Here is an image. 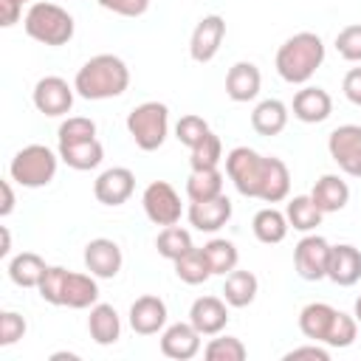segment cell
Wrapping results in <instances>:
<instances>
[{"mask_svg": "<svg viewBox=\"0 0 361 361\" xmlns=\"http://www.w3.org/2000/svg\"><path fill=\"white\" fill-rule=\"evenodd\" d=\"M73 87L87 102L116 99L130 87V68L116 54H96L76 71Z\"/></svg>", "mask_w": 361, "mask_h": 361, "instance_id": "cell-1", "label": "cell"}, {"mask_svg": "<svg viewBox=\"0 0 361 361\" xmlns=\"http://www.w3.org/2000/svg\"><path fill=\"white\" fill-rule=\"evenodd\" d=\"M39 296L48 305L56 307H71V310H85L99 302V285L93 274H76L62 265H48L42 282H39Z\"/></svg>", "mask_w": 361, "mask_h": 361, "instance_id": "cell-2", "label": "cell"}, {"mask_svg": "<svg viewBox=\"0 0 361 361\" xmlns=\"http://www.w3.org/2000/svg\"><path fill=\"white\" fill-rule=\"evenodd\" d=\"M322 62H324V42L313 31H299L288 37L279 45L276 59H274L276 73L288 85H307L313 73L322 68Z\"/></svg>", "mask_w": 361, "mask_h": 361, "instance_id": "cell-3", "label": "cell"}, {"mask_svg": "<svg viewBox=\"0 0 361 361\" xmlns=\"http://www.w3.org/2000/svg\"><path fill=\"white\" fill-rule=\"evenodd\" d=\"M23 28L31 39H37L42 45H51V48H59V45L71 42L76 23L62 6L37 0V3L28 6L25 17H23Z\"/></svg>", "mask_w": 361, "mask_h": 361, "instance_id": "cell-4", "label": "cell"}, {"mask_svg": "<svg viewBox=\"0 0 361 361\" xmlns=\"http://www.w3.org/2000/svg\"><path fill=\"white\" fill-rule=\"evenodd\" d=\"M59 152H54L45 144H28L23 147L11 164H8V175L14 183L25 186V189H42L54 180L56 166H59Z\"/></svg>", "mask_w": 361, "mask_h": 361, "instance_id": "cell-5", "label": "cell"}, {"mask_svg": "<svg viewBox=\"0 0 361 361\" xmlns=\"http://www.w3.org/2000/svg\"><path fill=\"white\" fill-rule=\"evenodd\" d=\"M127 133L138 149L155 152L169 135V107L164 102H141L127 113Z\"/></svg>", "mask_w": 361, "mask_h": 361, "instance_id": "cell-6", "label": "cell"}, {"mask_svg": "<svg viewBox=\"0 0 361 361\" xmlns=\"http://www.w3.org/2000/svg\"><path fill=\"white\" fill-rule=\"evenodd\" d=\"M226 175L243 197H257L259 200L262 183H265V175H268V155H259L251 147H234L226 155Z\"/></svg>", "mask_w": 361, "mask_h": 361, "instance_id": "cell-7", "label": "cell"}, {"mask_svg": "<svg viewBox=\"0 0 361 361\" xmlns=\"http://www.w3.org/2000/svg\"><path fill=\"white\" fill-rule=\"evenodd\" d=\"M141 206H144V214L149 217V223H155V226H175L183 214L180 195L166 180L147 183V189L141 195Z\"/></svg>", "mask_w": 361, "mask_h": 361, "instance_id": "cell-8", "label": "cell"}, {"mask_svg": "<svg viewBox=\"0 0 361 361\" xmlns=\"http://www.w3.org/2000/svg\"><path fill=\"white\" fill-rule=\"evenodd\" d=\"M327 152L350 178H361V127L341 124L327 135Z\"/></svg>", "mask_w": 361, "mask_h": 361, "instance_id": "cell-9", "label": "cell"}, {"mask_svg": "<svg viewBox=\"0 0 361 361\" xmlns=\"http://www.w3.org/2000/svg\"><path fill=\"white\" fill-rule=\"evenodd\" d=\"M327 262H330V243L319 234H305L296 248H293V268L302 279L319 282L327 276Z\"/></svg>", "mask_w": 361, "mask_h": 361, "instance_id": "cell-10", "label": "cell"}, {"mask_svg": "<svg viewBox=\"0 0 361 361\" xmlns=\"http://www.w3.org/2000/svg\"><path fill=\"white\" fill-rule=\"evenodd\" d=\"M73 93L76 87L68 85L62 76H42L37 85H34V93H31V102L34 107L42 113V116H68L71 107H73Z\"/></svg>", "mask_w": 361, "mask_h": 361, "instance_id": "cell-11", "label": "cell"}, {"mask_svg": "<svg viewBox=\"0 0 361 361\" xmlns=\"http://www.w3.org/2000/svg\"><path fill=\"white\" fill-rule=\"evenodd\" d=\"M223 37H226V20L220 14H206L197 20L192 37H189V56L195 62H212L223 45Z\"/></svg>", "mask_w": 361, "mask_h": 361, "instance_id": "cell-12", "label": "cell"}, {"mask_svg": "<svg viewBox=\"0 0 361 361\" xmlns=\"http://www.w3.org/2000/svg\"><path fill=\"white\" fill-rule=\"evenodd\" d=\"M133 189H135V175L127 166H110L93 183V195L104 206H121V203H127L130 195H133Z\"/></svg>", "mask_w": 361, "mask_h": 361, "instance_id": "cell-13", "label": "cell"}, {"mask_svg": "<svg viewBox=\"0 0 361 361\" xmlns=\"http://www.w3.org/2000/svg\"><path fill=\"white\" fill-rule=\"evenodd\" d=\"M121 248L116 240H107V237H96L85 245V268L96 276V279H113L118 276L121 271Z\"/></svg>", "mask_w": 361, "mask_h": 361, "instance_id": "cell-14", "label": "cell"}, {"mask_svg": "<svg viewBox=\"0 0 361 361\" xmlns=\"http://www.w3.org/2000/svg\"><path fill=\"white\" fill-rule=\"evenodd\" d=\"M200 338L192 322H175L161 333V353L172 361H189L200 353Z\"/></svg>", "mask_w": 361, "mask_h": 361, "instance_id": "cell-15", "label": "cell"}, {"mask_svg": "<svg viewBox=\"0 0 361 361\" xmlns=\"http://www.w3.org/2000/svg\"><path fill=\"white\" fill-rule=\"evenodd\" d=\"M189 322L200 336H217L228 324V302L220 296H197L189 307Z\"/></svg>", "mask_w": 361, "mask_h": 361, "instance_id": "cell-16", "label": "cell"}, {"mask_svg": "<svg viewBox=\"0 0 361 361\" xmlns=\"http://www.w3.org/2000/svg\"><path fill=\"white\" fill-rule=\"evenodd\" d=\"M333 113V99L319 85H302V90L293 93V116L305 124H322Z\"/></svg>", "mask_w": 361, "mask_h": 361, "instance_id": "cell-17", "label": "cell"}, {"mask_svg": "<svg viewBox=\"0 0 361 361\" xmlns=\"http://www.w3.org/2000/svg\"><path fill=\"white\" fill-rule=\"evenodd\" d=\"M130 327L138 336H155L166 327V302L161 296H138L130 305Z\"/></svg>", "mask_w": 361, "mask_h": 361, "instance_id": "cell-18", "label": "cell"}, {"mask_svg": "<svg viewBox=\"0 0 361 361\" xmlns=\"http://www.w3.org/2000/svg\"><path fill=\"white\" fill-rule=\"evenodd\" d=\"M186 217H189V223L197 231L214 234V231H220L231 220V200L226 195H217L212 200H192Z\"/></svg>", "mask_w": 361, "mask_h": 361, "instance_id": "cell-19", "label": "cell"}, {"mask_svg": "<svg viewBox=\"0 0 361 361\" xmlns=\"http://www.w3.org/2000/svg\"><path fill=\"white\" fill-rule=\"evenodd\" d=\"M327 279L350 288L361 279V251L350 243H338L330 245V262H327Z\"/></svg>", "mask_w": 361, "mask_h": 361, "instance_id": "cell-20", "label": "cell"}, {"mask_svg": "<svg viewBox=\"0 0 361 361\" xmlns=\"http://www.w3.org/2000/svg\"><path fill=\"white\" fill-rule=\"evenodd\" d=\"M262 87V73L254 62H234L226 73V96L231 102H251L259 96Z\"/></svg>", "mask_w": 361, "mask_h": 361, "instance_id": "cell-21", "label": "cell"}, {"mask_svg": "<svg viewBox=\"0 0 361 361\" xmlns=\"http://www.w3.org/2000/svg\"><path fill=\"white\" fill-rule=\"evenodd\" d=\"M87 333L99 347L116 344L121 336V319H118L116 307L107 302H96L90 307V316H87Z\"/></svg>", "mask_w": 361, "mask_h": 361, "instance_id": "cell-22", "label": "cell"}, {"mask_svg": "<svg viewBox=\"0 0 361 361\" xmlns=\"http://www.w3.org/2000/svg\"><path fill=\"white\" fill-rule=\"evenodd\" d=\"M336 313L338 310L333 305H327V302H310V305H305L299 310V330H302V336L310 338V341L324 344L327 341V333L333 327Z\"/></svg>", "mask_w": 361, "mask_h": 361, "instance_id": "cell-23", "label": "cell"}, {"mask_svg": "<svg viewBox=\"0 0 361 361\" xmlns=\"http://www.w3.org/2000/svg\"><path fill=\"white\" fill-rule=\"evenodd\" d=\"M59 158L71 169L87 172V169H96L102 164L104 147H102V141L96 135L93 138H82V141H68V144H59Z\"/></svg>", "mask_w": 361, "mask_h": 361, "instance_id": "cell-24", "label": "cell"}, {"mask_svg": "<svg viewBox=\"0 0 361 361\" xmlns=\"http://www.w3.org/2000/svg\"><path fill=\"white\" fill-rule=\"evenodd\" d=\"M310 197H313V203H316L324 214H333V212H341V209L350 203V186H347V180H341L338 175H322V178L313 183Z\"/></svg>", "mask_w": 361, "mask_h": 361, "instance_id": "cell-25", "label": "cell"}, {"mask_svg": "<svg viewBox=\"0 0 361 361\" xmlns=\"http://www.w3.org/2000/svg\"><path fill=\"white\" fill-rule=\"evenodd\" d=\"M288 116L290 113H288V104L285 102H279V99H262L254 107V113H251V127H254L257 135L271 138V135H279L288 127Z\"/></svg>", "mask_w": 361, "mask_h": 361, "instance_id": "cell-26", "label": "cell"}, {"mask_svg": "<svg viewBox=\"0 0 361 361\" xmlns=\"http://www.w3.org/2000/svg\"><path fill=\"white\" fill-rule=\"evenodd\" d=\"M6 271H8V279L14 285H20V288H39L48 265H45V259L39 254L23 251V254H17V257L8 259V268Z\"/></svg>", "mask_w": 361, "mask_h": 361, "instance_id": "cell-27", "label": "cell"}, {"mask_svg": "<svg viewBox=\"0 0 361 361\" xmlns=\"http://www.w3.org/2000/svg\"><path fill=\"white\" fill-rule=\"evenodd\" d=\"M251 228H254V237H257L259 243L276 245V243H282V240L288 237L290 223H288L285 212H279V209H274V206H265V209H259V212L254 214Z\"/></svg>", "mask_w": 361, "mask_h": 361, "instance_id": "cell-28", "label": "cell"}, {"mask_svg": "<svg viewBox=\"0 0 361 361\" xmlns=\"http://www.w3.org/2000/svg\"><path fill=\"white\" fill-rule=\"evenodd\" d=\"M257 290H259V282L251 271H231L226 274V282H223V299L228 302V307H248L254 299H257Z\"/></svg>", "mask_w": 361, "mask_h": 361, "instance_id": "cell-29", "label": "cell"}, {"mask_svg": "<svg viewBox=\"0 0 361 361\" xmlns=\"http://www.w3.org/2000/svg\"><path fill=\"white\" fill-rule=\"evenodd\" d=\"M285 217H288V223H290L296 231L310 234L316 226H322L324 212L313 203L310 195H296V197L288 200V206H285Z\"/></svg>", "mask_w": 361, "mask_h": 361, "instance_id": "cell-30", "label": "cell"}, {"mask_svg": "<svg viewBox=\"0 0 361 361\" xmlns=\"http://www.w3.org/2000/svg\"><path fill=\"white\" fill-rule=\"evenodd\" d=\"M288 195H290V169H288L285 161H279V158L271 155L268 158V175H265L259 200H265V203H282Z\"/></svg>", "mask_w": 361, "mask_h": 361, "instance_id": "cell-31", "label": "cell"}, {"mask_svg": "<svg viewBox=\"0 0 361 361\" xmlns=\"http://www.w3.org/2000/svg\"><path fill=\"white\" fill-rule=\"evenodd\" d=\"M203 254H206V259H209V268H212V274H217V276H226V274H231V271L237 268V262H240L237 245H234L231 240H223V237H214V240H209V243L203 245Z\"/></svg>", "mask_w": 361, "mask_h": 361, "instance_id": "cell-32", "label": "cell"}, {"mask_svg": "<svg viewBox=\"0 0 361 361\" xmlns=\"http://www.w3.org/2000/svg\"><path fill=\"white\" fill-rule=\"evenodd\" d=\"M223 195V172L220 169H192L186 180V197L189 200H212Z\"/></svg>", "mask_w": 361, "mask_h": 361, "instance_id": "cell-33", "label": "cell"}, {"mask_svg": "<svg viewBox=\"0 0 361 361\" xmlns=\"http://www.w3.org/2000/svg\"><path fill=\"white\" fill-rule=\"evenodd\" d=\"M175 274H178V279L186 282V285H200V282H206L209 276H214L212 268H209V259H206L203 248H189L183 257H178V259H175Z\"/></svg>", "mask_w": 361, "mask_h": 361, "instance_id": "cell-34", "label": "cell"}, {"mask_svg": "<svg viewBox=\"0 0 361 361\" xmlns=\"http://www.w3.org/2000/svg\"><path fill=\"white\" fill-rule=\"evenodd\" d=\"M155 248H158V254H161L164 259H172V262H175L178 257H183V254H186L189 248H195V245H192V234L175 223V226H164V228H161V234H158V240H155Z\"/></svg>", "mask_w": 361, "mask_h": 361, "instance_id": "cell-35", "label": "cell"}, {"mask_svg": "<svg viewBox=\"0 0 361 361\" xmlns=\"http://www.w3.org/2000/svg\"><path fill=\"white\" fill-rule=\"evenodd\" d=\"M189 164L192 169H217V164L223 161V144H220V135H214L212 130L206 133V138L200 144H195L189 149Z\"/></svg>", "mask_w": 361, "mask_h": 361, "instance_id": "cell-36", "label": "cell"}, {"mask_svg": "<svg viewBox=\"0 0 361 361\" xmlns=\"http://www.w3.org/2000/svg\"><path fill=\"white\" fill-rule=\"evenodd\" d=\"M203 355H206L209 361H245L248 350H245V344H243L237 336H220V333H217V338H212V341L206 344Z\"/></svg>", "mask_w": 361, "mask_h": 361, "instance_id": "cell-37", "label": "cell"}, {"mask_svg": "<svg viewBox=\"0 0 361 361\" xmlns=\"http://www.w3.org/2000/svg\"><path fill=\"white\" fill-rule=\"evenodd\" d=\"M355 336H358V322H355V316L338 310L336 319H333V327H330L324 344H327L330 350H344V347H350V344L355 341Z\"/></svg>", "mask_w": 361, "mask_h": 361, "instance_id": "cell-38", "label": "cell"}, {"mask_svg": "<svg viewBox=\"0 0 361 361\" xmlns=\"http://www.w3.org/2000/svg\"><path fill=\"white\" fill-rule=\"evenodd\" d=\"M206 133H209V121L203 118V116H195V113H186V116H180L178 118V124H175V138L183 144V147H195V144H200L203 138H206Z\"/></svg>", "mask_w": 361, "mask_h": 361, "instance_id": "cell-39", "label": "cell"}, {"mask_svg": "<svg viewBox=\"0 0 361 361\" xmlns=\"http://www.w3.org/2000/svg\"><path fill=\"white\" fill-rule=\"evenodd\" d=\"M96 135V121L93 118H85V116H71L59 124L56 130V138L59 144H68V141H82V138H93Z\"/></svg>", "mask_w": 361, "mask_h": 361, "instance_id": "cell-40", "label": "cell"}, {"mask_svg": "<svg viewBox=\"0 0 361 361\" xmlns=\"http://www.w3.org/2000/svg\"><path fill=\"white\" fill-rule=\"evenodd\" d=\"M336 51L347 62H361V23H353L336 34Z\"/></svg>", "mask_w": 361, "mask_h": 361, "instance_id": "cell-41", "label": "cell"}, {"mask_svg": "<svg viewBox=\"0 0 361 361\" xmlns=\"http://www.w3.org/2000/svg\"><path fill=\"white\" fill-rule=\"evenodd\" d=\"M25 336V319L14 310L0 313V347H11Z\"/></svg>", "mask_w": 361, "mask_h": 361, "instance_id": "cell-42", "label": "cell"}, {"mask_svg": "<svg viewBox=\"0 0 361 361\" xmlns=\"http://www.w3.org/2000/svg\"><path fill=\"white\" fill-rule=\"evenodd\" d=\"M96 3L118 17H141L149 8V0H96Z\"/></svg>", "mask_w": 361, "mask_h": 361, "instance_id": "cell-43", "label": "cell"}, {"mask_svg": "<svg viewBox=\"0 0 361 361\" xmlns=\"http://www.w3.org/2000/svg\"><path fill=\"white\" fill-rule=\"evenodd\" d=\"M299 358H310V361H330V347L327 344H302V347H293L285 353V361H299Z\"/></svg>", "mask_w": 361, "mask_h": 361, "instance_id": "cell-44", "label": "cell"}, {"mask_svg": "<svg viewBox=\"0 0 361 361\" xmlns=\"http://www.w3.org/2000/svg\"><path fill=\"white\" fill-rule=\"evenodd\" d=\"M341 90L347 96V102H353L355 107H361V68H350L341 79Z\"/></svg>", "mask_w": 361, "mask_h": 361, "instance_id": "cell-45", "label": "cell"}, {"mask_svg": "<svg viewBox=\"0 0 361 361\" xmlns=\"http://www.w3.org/2000/svg\"><path fill=\"white\" fill-rule=\"evenodd\" d=\"M23 3H28V0H0V25L3 28H11L23 17Z\"/></svg>", "mask_w": 361, "mask_h": 361, "instance_id": "cell-46", "label": "cell"}, {"mask_svg": "<svg viewBox=\"0 0 361 361\" xmlns=\"http://www.w3.org/2000/svg\"><path fill=\"white\" fill-rule=\"evenodd\" d=\"M3 189V203H0V217H8L14 212V189H11V180H3L0 183Z\"/></svg>", "mask_w": 361, "mask_h": 361, "instance_id": "cell-47", "label": "cell"}, {"mask_svg": "<svg viewBox=\"0 0 361 361\" xmlns=\"http://www.w3.org/2000/svg\"><path fill=\"white\" fill-rule=\"evenodd\" d=\"M0 234H3V245H0V257H8V251H11V234H8V228H6V226H0Z\"/></svg>", "mask_w": 361, "mask_h": 361, "instance_id": "cell-48", "label": "cell"}, {"mask_svg": "<svg viewBox=\"0 0 361 361\" xmlns=\"http://www.w3.org/2000/svg\"><path fill=\"white\" fill-rule=\"evenodd\" d=\"M51 358H54V361H59V358H68V361H76L79 355H76V353H54Z\"/></svg>", "mask_w": 361, "mask_h": 361, "instance_id": "cell-49", "label": "cell"}, {"mask_svg": "<svg viewBox=\"0 0 361 361\" xmlns=\"http://www.w3.org/2000/svg\"><path fill=\"white\" fill-rule=\"evenodd\" d=\"M353 316H355V322L361 324V296L355 299V307H353Z\"/></svg>", "mask_w": 361, "mask_h": 361, "instance_id": "cell-50", "label": "cell"}]
</instances>
